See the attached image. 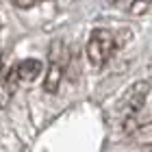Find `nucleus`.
<instances>
[{"label":"nucleus","instance_id":"nucleus-1","mask_svg":"<svg viewBox=\"0 0 152 152\" xmlns=\"http://www.w3.org/2000/svg\"><path fill=\"white\" fill-rule=\"evenodd\" d=\"M117 48L115 33L109 28H96L87 41V59L94 67H102L111 59L113 50Z\"/></svg>","mask_w":152,"mask_h":152},{"label":"nucleus","instance_id":"nucleus-6","mask_svg":"<svg viewBox=\"0 0 152 152\" xmlns=\"http://www.w3.org/2000/svg\"><path fill=\"white\" fill-rule=\"evenodd\" d=\"M18 83H20V76H18V70H15V65L11 67L9 72H7L4 76V102L13 96V91L18 89Z\"/></svg>","mask_w":152,"mask_h":152},{"label":"nucleus","instance_id":"nucleus-2","mask_svg":"<svg viewBox=\"0 0 152 152\" xmlns=\"http://www.w3.org/2000/svg\"><path fill=\"white\" fill-rule=\"evenodd\" d=\"M148 94H150V80H137L124 91V96L120 98V104H117V111H120L124 122H130L137 117V113L143 109Z\"/></svg>","mask_w":152,"mask_h":152},{"label":"nucleus","instance_id":"nucleus-3","mask_svg":"<svg viewBox=\"0 0 152 152\" xmlns=\"http://www.w3.org/2000/svg\"><path fill=\"white\" fill-rule=\"evenodd\" d=\"M15 70H18L20 80L31 83V80H35L37 76L41 74L44 63H41L39 59H24V61H20V63H15Z\"/></svg>","mask_w":152,"mask_h":152},{"label":"nucleus","instance_id":"nucleus-7","mask_svg":"<svg viewBox=\"0 0 152 152\" xmlns=\"http://www.w3.org/2000/svg\"><path fill=\"white\" fill-rule=\"evenodd\" d=\"M11 2H13V4H15V7H18V9H31V7H33V4H35V2H37V0H11Z\"/></svg>","mask_w":152,"mask_h":152},{"label":"nucleus","instance_id":"nucleus-5","mask_svg":"<svg viewBox=\"0 0 152 152\" xmlns=\"http://www.w3.org/2000/svg\"><path fill=\"white\" fill-rule=\"evenodd\" d=\"M133 137L141 146H152V120L146 122V124H139V126L133 130Z\"/></svg>","mask_w":152,"mask_h":152},{"label":"nucleus","instance_id":"nucleus-4","mask_svg":"<svg viewBox=\"0 0 152 152\" xmlns=\"http://www.w3.org/2000/svg\"><path fill=\"white\" fill-rule=\"evenodd\" d=\"M61 78H63V65L50 61V67H48L46 80H44V91L46 94H57V89L61 85Z\"/></svg>","mask_w":152,"mask_h":152}]
</instances>
